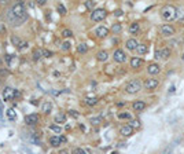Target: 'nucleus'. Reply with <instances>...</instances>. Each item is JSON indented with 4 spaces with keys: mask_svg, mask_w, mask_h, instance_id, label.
<instances>
[{
    "mask_svg": "<svg viewBox=\"0 0 184 154\" xmlns=\"http://www.w3.org/2000/svg\"><path fill=\"white\" fill-rule=\"evenodd\" d=\"M7 18L14 26H18V25H22L25 21L27 19V14H26V8H25L23 3H16V4L13 6L10 11L7 13Z\"/></svg>",
    "mask_w": 184,
    "mask_h": 154,
    "instance_id": "1",
    "label": "nucleus"
},
{
    "mask_svg": "<svg viewBox=\"0 0 184 154\" xmlns=\"http://www.w3.org/2000/svg\"><path fill=\"white\" fill-rule=\"evenodd\" d=\"M161 16L166 21H172L177 16V8L172 4H166L161 8Z\"/></svg>",
    "mask_w": 184,
    "mask_h": 154,
    "instance_id": "2",
    "label": "nucleus"
},
{
    "mask_svg": "<svg viewBox=\"0 0 184 154\" xmlns=\"http://www.w3.org/2000/svg\"><path fill=\"white\" fill-rule=\"evenodd\" d=\"M140 90H142V81L137 80V79L131 80V81L126 84V87H125V91L128 94H136V92H139Z\"/></svg>",
    "mask_w": 184,
    "mask_h": 154,
    "instance_id": "3",
    "label": "nucleus"
},
{
    "mask_svg": "<svg viewBox=\"0 0 184 154\" xmlns=\"http://www.w3.org/2000/svg\"><path fill=\"white\" fill-rule=\"evenodd\" d=\"M106 16H107V11L104 10V8H96V10H93L92 13H91V19H92L93 22H100V21H103Z\"/></svg>",
    "mask_w": 184,
    "mask_h": 154,
    "instance_id": "4",
    "label": "nucleus"
},
{
    "mask_svg": "<svg viewBox=\"0 0 184 154\" xmlns=\"http://www.w3.org/2000/svg\"><path fill=\"white\" fill-rule=\"evenodd\" d=\"M66 142V138L65 136H60V135H58V136H51L49 138V145L52 146V147H59L62 143Z\"/></svg>",
    "mask_w": 184,
    "mask_h": 154,
    "instance_id": "5",
    "label": "nucleus"
},
{
    "mask_svg": "<svg viewBox=\"0 0 184 154\" xmlns=\"http://www.w3.org/2000/svg\"><path fill=\"white\" fill-rule=\"evenodd\" d=\"M38 121H40V117H38L36 113L25 116V123H26V125H36Z\"/></svg>",
    "mask_w": 184,
    "mask_h": 154,
    "instance_id": "6",
    "label": "nucleus"
},
{
    "mask_svg": "<svg viewBox=\"0 0 184 154\" xmlns=\"http://www.w3.org/2000/svg\"><path fill=\"white\" fill-rule=\"evenodd\" d=\"M113 58H114V61H115V62H118V63H122V62H125V61H126L125 52H124L122 50H120V48L114 51V54H113Z\"/></svg>",
    "mask_w": 184,
    "mask_h": 154,
    "instance_id": "7",
    "label": "nucleus"
},
{
    "mask_svg": "<svg viewBox=\"0 0 184 154\" xmlns=\"http://www.w3.org/2000/svg\"><path fill=\"white\" fill-rule=\"evenodd\" d=\"M14 98H15V91H14L11 87H5L4 90H3V99L7 102V101H11V99H14Z\"/></svg>",
    "mask_w": 184,
    "mask_h": 154,
    "instance_id": "8",
    "label": "nucleus"
},
{
    "mask_svg": "<svg viewBox=\"0 0 184 154\" xmlns=\"http://www.w3.org/2000/svg\"><path fill=\"white\" fill-rule=\"evenodd\" d=\"M170 57V50L169 48H162L155 51V58L157 59H168Z\"/></svg>",
    "mask_w": 184,
    "mask_h": 154,
    "instance_id": "9",
    "label": "nucleus"
},
{
    "mask_svg": "<svg viewBox=\"0 0 184 154\" xmlns=\"http://www.w3.org/2000/svg\"><path fill=\"white\" fill-rule=\"evenodd\" d=\"M95 35H96V37H99V38L107 37V35H109V29H107L106 26H98L95 29Z\"/></svg>",
    "mask_w": 184,
    "mask_h": 154,
    "instance_id": "10",
    "label": "nucleus"
},
{
    "mask_svg": "<svg viewBox=\"0 0 184 154\" xmlns=\"http://www.w3.org/2000/svg\"><path fill=\"white\" fill-rule=\"evenodd\" d=\"M161 33L164 36H172L173 33H175V29H173L172 25L165 24V25H162V26H161Z\"/></svg>",
    "mask_w": 184,
    "mask_h": 154,
    "instance_id": "11",
    "label": "nucleus"
},
{
    "mask_svg": "<svg viewBox=\"0 0 184 154\" xmlns=\"http://www.w3.org/2000/svg\"><path fill=\"white\" fill-rule=\"evenodd\" d=\"M158 85V80L157 79H147L144 81V88L146 90H154Z\"/></svg>",
    "mask_w": 184,
    "mask_h": 154,
    "instance_id": "12",
    "label": "nucleus"
},
{
    "mask_svg": "<svg viewBox=\"0 0 184 154\" xmlns=\"http://www.w3.org/2000/svg\"><path fill=\"white\" fill-rule=\"evenodd\" d=\"M120 134L122 135V136H131V135H133V128H132L131 125H124L120 128Z\"/></svg>",
    "mask_w": 184,
    "mask_h": 154,
    "instance_id": "13",
    "label": "nucleus"
},
{
    "mask_svg": "<svg viewBox=\"0 0 184 154\" xmlns=\"http://www.w3.org/2000/svg\"><path fill=\"white\" fill-rule=\"evenodd\" d=\"M96 59H98L99 62H106V61L109 59V52H107L106 50H102V51H99L98 54H96Z\"/></svg>",
    "mask_w": 184,
    "mask_h": 154,
    "instance_id": "14",
    "label": "nucleus"
},
{
    "mask_svg": "<svg viewBox=\"0 0 184 154\" xmlns=\"http://www.w3.org/2000/svg\"><path fill=\"white\" fill-rule=\"evenodd\" d=\"M132 107H133L135 112H143V110L146 109V103L143 101H135Z\"/></svg>",
    "mask_w": 184,
    "mask_h": 154,
    "instance_id": "15",
    "label": "nucleus"
},
{
    "mask_svg": "<svg viewBox=\"0 0 184 154\" xmlns=\"http://www.w3.org/2000/svg\"><path fill=\"white\" fill-rule=\"evenodd\" d=\"M147 72L150 74H158L159 72H161V68H159V65H157V63H150V65L147 66Z\"/></svg>",
    "mask_w": 184,
    "mask_h": 154,
    "instance_id": "16",
    "label": "nucleus"
},
{
    "mask_svg": "<svg viewBox=\"0 0 184 154\" xmlns=\"http://www.w3.org/2000/svg\"><path fill=\"white\" fill-rule=\"evenodd\" d=\"M142 65H143V59H142V58H139V57H133V58L131 59V68L137 69V68H140Z\"/></svg>",
    "mask_w": 184,
    "mask_h": 154,
    "instance_id": "17",
    "label": "nucleus"
},
{
    "mask_svg": "<svg viewBox=\"0 0 184 154\" xmlns=\"http://www.w3.org/2000/svg\"><path fill=\"white\" fill-rule=\"evenodd\" d=\"M126 48L131 50V51H133V50H136L137 47H139V43H137L135 38H129V40H126Z\"/></svg>",
    "mask_w": 184,
    "mask_h": 154,
    "instance_id": "18",
    "label": "nucleus"
},
{
    "mask_svg": "<svg viewBox=\"0 0 184 154\" xmlns=\"http://www.w3.org/2000/svg\"><path fill=\"white\" fill-rule=\"evenodd\" d=\"M52 109V105L49 103V102H44L43 105H41V112L44 113V114H48L49 112H51Z\"/></svg>",
    "mask_w": 184,
    "mask_h": 154,
    "instance_id": "19",
    "label": "nucleus"
},
{
    "mask_svg": "<svg viewBox=\"0 0 184 154\" xmlns=\"http://www.w3.org/2000/svg\"><path fill=\"white\" fill-rule=\"evenodd\" d=\"M5 114H7V118L10 121H15L16 120V113L14 109H8L7 112H5Z\"/></svg>",
    "mask_w": 184,
    "mask_h": 154,
    "instance_id": "20",
    "label": "nucleus"
},
{
    "mask_svg": "<svg viewBox=\"0 0 184 154\" xmlns=\"http://www.w3.org/2000/svg\"><path fill=\"white\" fill-rule=\"evenodd\" d=\"M139 29H140V26H139V24H137V22H133V24H131V26H129V32H131L132 35H136V33H139Z\"/></svg>",
    "mask_w": 184,
    "mask_h": 154,
    "instance_id": "21",
    "label": "nucleus"
},
{
    "mask_svg": "<svg viewBox=\"0 0 184 154\" xmlns=\"http://www.w3.org/2000/svg\"><path fill=\"white\" fill-rule=\"evenodd\" d=\"M55 123L56 124H63L66 123V116L63 114V113H59V114L55 116Z\"/></svg>",
    "mask_w": 184,
    "mask_h": 154,
    "instance_id": "22",
    "label": "nucleus"
},
{
    "mask_svg": "<svg viewBox=\"0 0 184 154\" xmlns=\"http://www.w3.org/2000/svg\"><path fill=\"white\" fill-rule=\"evenodd\" d=\"M85 105H88V106H95L96 103H98V98L96 96H92V98H85Z\"/></svg>",
    "mask_w": 184,
    "mask_h": 154,
    "instance_id": "23",
    "label": "nucleus"
},
{
    "mask_svg": "<svg viewBox=\"0 0 184 154\" xmlns=\"http://www.w3.org/2000/svg\"><path fill=\"white\" fill-rule=\"evenodd\" d=\"M136 52L139 55L146 54V52H147V46H146V44H139V47L136 48Z\"/></svg>",
    "mask_w": 184,
    "mask_h": 154,
    "instance_id": "24",
    "label": "nucleus"
},
{
    "mask_svg": "<svg viewBox=\"0 0 184 154\" xmlns=\"http://www.w3.org/2000/svg\"><path fill=\"white\" fill-rule=\"evenodd\" d=\"M77 51L80 52V54H85V52L88 51V46L85 43H81L78 44V47H77Z\"/></svg>",
    "mask_w": 184,
    "mask_h": 154,
    "instance_id": "25",
    "label": "nucleus"
},
{
    "mask_svg": "<svg viewBox=\"0 0 184 154\" xmlns=\"http://www.w3.org/2000/svg\"><path fill=\"white\" fill-rule=\"evenodd\" d=\"M11 43H13V46H15L16 48H18V47L21 46L22 40H21V38L18 37V36H13V37H11Z\"/></svg>",
    "mask_w": 184,
    "mask_h": 154,
    "instance_id": "26",
    "label": "nucleus"
},
{
    "mask_svg": "<svg viewBox=\"0 0 184 154\" xmlns=\"http://www.w3.org/2000/svg\"><path fill=\"white\" fill-rule=\"evenodd\" d=\"M41 57H43V50H34L33 51V59L34 61H38Z\"/></svg>",
    "mask_w": 184,
    "mask_h": 154,
    "instance_id": "27",
    "label": "nucleus"
},
{
    "mask_svg": "<svg viewBox=\"0 0 184 154\" xmlns=\"http://www.w3.org/2000/svg\"><path fill=\"white\" fill-rule=\"evenodd\" d=\"M111 30H113V33H114V35H118V33L122 30V26H121V24H114L111 26Z\"/></svg>",
    "mask_w": 184,
    "mask_h": 154,
    "instance_id": "28",
    "label": "nucleus"
},
{
    "mask_svg": "<svg viewBox=\"0 0 184 154\" xmlns=\"http://www.w3.org/2000/svg\"><path fill=\"white\" fill-rule=\"evenodd\" d=\"M49 129L54 132H56V134H60L62 132V128H60L59 125H56V124H52V125H49Z\"/></svg>",
    "mask_w": 184,
    "mask_h": 154,
    "instance_id": "29",
    "label": "nucleus"
},
{
    "mask_svg": "<svg viewBox=\"0 0 184 154\" xmlns=\"http://www.w3.org/2000/svg\"><path fill=\"white\" fill-rule=\"evenodd\" d=\"M73 154H89L85 148H81V147H77L73 150Z\"/></svg>",
    "mask_w": 184,
    "mask_h": 154,
    "instance_id": "30",
    "label": "nucleus"
},
{
    "mask_svg": "<svg viewBox=\"0 0 184 154\" xmlns=\"http://www.w3.org/2000/svg\"><path fill=\"white\" fill-rule=\"evenodd\" d=\"M5 33H7V26H5V24L0 22V36H4Z\"/></svg>",
    "mask_w": 184,
    "mask_h": 154,
    "instance_id": "31",
    "label": "nucleus"
},
{
    "mask_svg": "<svg viewBox=\"0 0 184 154\" xmlns=\"http://www.w3.org/2000/svg\"><path fill=\"white\" fill-rule=\"evenodd\" d=\"M62 36L63 37H71V36H73V32H71L70 29H65L62 32Z\"/></svg>",
    "mask_w": 184,
    "mask_h": 154,
    "instance_id": "32",
    "label": "nucleus"
},
{
    "mask_svg": "<svg viewBox=\"0 0 184 154\" xmlns=\"http://www.w3.org/2000/svg\"><path fill=\"white\" fill-rule=\"evenodd\" d=\"M91 124H93V125H98V124H100V121H102V118L100 117H93V118H91Z\"/></svg>",
    "mask_w": 184,
    "mask_h": 154,
    "instance_id": "33",
    "label": "nucleus"
},
{
    "mask_svg": "<svg viewBox=\"0 0 184 154\" xmlns=\"http://www.w3.org/2000/svg\"><path fill=\"white\" fill-rule=\"evenodd\" d=\"M118 118H121V120H124V118L129 120V118H131V114H129V113H120V114H118Z\"/></svg>",
    "mask_w": 184,
    "mask_h": 154,
    "instance_id": "34",
    "label": "nucleus"
},
{
    "mask_svg": "<svg viewBox=\"0 0 184 154\" xmlns=\"http://www.w3.org/2000/svg\"><path fill=\"white\" fill-rule=\"evenodd\" d=\"M129 125H131L132 128H139V127H140V123H139L137 120H132L131 123H129Z\"/></svg>",
    "mask_w": 184,
    "mask_h": 154,
    "instance_id": "35",
    "label": "nucleus"
},
{
    "mask_svg": "<svg viewBox=\"0 0 184 154\" xmlns=\"http://www.w3.org/2000/svg\"><path fill=\"white\" fill-rule=\"evenodd\" d=\"M27 46H29V43H25V41H22L21 46L18 47V50H19V51H23L25 48H27Z\"/></svg>",
    "mask_w": 184,
    "mask_h": 154,
    "instance_id": "36",
    "label": "nucleus"
},
{
    "mask_svg": "<svg viewBox=\"0 0 184 154\" xmlns=\"http://www.w3.org/2000/svg\"><path fill=\"white\" fill-rule=\"evenodd\" d=\"M58 11H59L60 14H66V8L63 7V4H59V6H58Z\"/></svg>",
    "mask_w": 184,
    "mask_h": 154,
    "instance_id": "37",
    "label": "nucleus"
},
{
    "mask_svg": "<svg viewBox=\"0 0 184 154\" xmlns=\"http://www.w3.org/2000/svg\"><path fill=\"white\" fill-rule=\"evenodd\" d=\"M62 48L65 50V51L70 50V43H69V41H65V43H63V46H62Z\"/></svg>",
    "mask_w": 184,
    "mask_h": 154,
    "instance_id": "38",
    "label": "nucleus"
},
{
    "mask_svg": "<svg viewBox=\"0 0 184 154\" xmlns=\"http://www.w3.org/2000/svg\"><path fill=\"white\" fill-rule=\"evenodd\" d=\"M51 55H52L51 51H43V57H47V58H48V57H51Z\"/></svg>",
    "mask_w": 184,
    "mask_h": 154,
    "instance_id": "39",
    "label": "nucleus"
},
{
    "mask_svg": "<svg viewBox=\"0 0 184 154\" xmlns=\"http://www.w3.org/2000/svg\"><path fill=\"white\" fill-rule=\"evenodd\" d=\"M114 15H115V16H121V15H122V10H117V11L114 13Z\"/></svg>",
    "mask_w": 184,
    "mask_h": 154,
    "instance_id": "40",
    "label": "nucleus"
},
{
    "mask_svg": "<svg viewBox=\"0 0 184 154\" xmlns=\"http://www.w3.org/2000/svg\"><path fill=\"white\" fill-rule=\"evenodd\" d=\"M58 154H69V151L66 150V148H62V150L58 151Z\"/></svg>",
    "mask_w": 184,
    "mask_h": 154,
    "instance_id": "41",
    "label": "nucleus"
},
{
    "mask_svg": "<svg viewBox=\"0 0 184 154\" xmlns=\"http://www.w3.org/2000/svg\"><path fill=\"white\" fill-rule=\"evenodd\" d=\"M8 72L7 70H3V69H0V76H7Z\"/></svg>",
    "mask_w": 184,
    "mask_h": 154,
    "instance_id": "42",
    "label": "nucleus"
},
{
    "mask_svg": "<svg viewBox=\"0 0 184 154\" xmlns=\"http://www.w3.org/2000/svg\"><path fill=\"white\" fill-rule=\"evenodd\" d=\"M70 114L73 117H78V113H76V110H70Z\"/></svg>",
    "mask_w": 184,
    "mask_h": 154,
    "instance_id": "43",
    "label": "nucleus"
},
{
    "mask_svg": "<svg viewBox=\"0 0 184 154\" xmlns=\"http://www.w3.org/2000/svg\"><path fill=\"white\" fill-rule=\"evenodd\" d=\"M85 6H87V7H92V6H93V3H91V2H88V3H85Z\"/></svg>",
    "mask_w": 184,
    "mask_h": 154,
    "instance_id": "44",
    "label": "nucleus"
},
{
    "mask_svg": "<svg viewBox=\"0 0 184 154\" xmlns=\"http://www.w3.org/2000/svg\"><path fill=\"white\" fill-rule=\"evenodd\" d=\"M38 4H40V6H43V4H45V0H38Z\"/></svg>",
    "mask_w": 184,
    "mask_h": 154,
    "instance_id": "45",
    "label": "nucleus"
},
{
    "mask_svg": "<svg viewBox=\"0 0 184 154\" xmlns=\"http://www.w3.org/2000/svg\"><path fill=\"white\" fill-rule=\"evenodd\" d=\"M169 92H170V94L175 92V87H170V88H169Z\"/></svg>",
    "mask_w": 184,
    "mask_h": 154,
    "instance_id": "46",
    "label": "nucleus"
},
{
    "mask_svg": "<svg viewBox=\"0 0 184 154\" xmlns=\"http://www.w3.org/2000/svg\"><path fill=\"white\" fill-rule=\"evenodd\" d=\"M3 117V110H2V107H0V118Z\"/></svg>",
    "mask_w": 184,
    "mask_h": 154,
    "instance_id": "47",
    "label": "nucleus"
},
{
    "mask_svg": "<svg viewBox=\"0 0 184 154\" xmlns=\"http://www.w3.org/2000/svg\"><path fill=\"white\" fill-rule=\"evenodd\" d=\"M111 154H118V153H115V151H113V153Z\"/></svg>",
    "mask_w": 184,
    "mask_h": 154,
    "instance_id": "48",
    "label": "nucleus"
},
{
    "mask_svg": "<svg viewBox=\"0 0 184 154\" xmlns=\"http://www.w3.org/2000/svg\"><path fill=\"white\" fill-rule=\"evenodd\" d=\"M165 154H170V153H169V151H166V153H165Z\"/></svg>",
    "mask_w": 184,
    "mask_h": 154,
    "instance_id": "49",
    "label": "nucleus"
}]
</instances>
